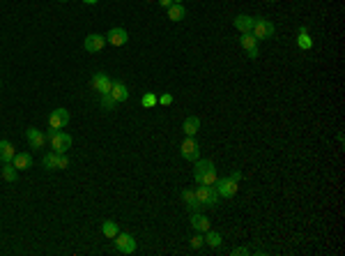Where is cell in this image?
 I'll use <instances>...</instances> for the list:
<instances>
[{"mask_svg": "<svg viewBox=\"0 0 345 256\" xmlns=\"http://www.w3.org/2000/svg\"><path fill=\"white\" fill-rule=\"evenodd\" d=\"M194 178L198 185H214L219 175H216V166L212 159H196V169H194Z\"/></svg>", "mask_w": 345, "mask_h": 256, "instance_id": "1", "label": "cell"}, {"mask_svg": "<svg viewBox=\"0 0 345 256\" xmlns=\"http://www.w3.org/2000/svg\"><path fill=\"white\" fill-rule=\"evenodd\" d=\"M196 199H198V203L203 208H216L219 206V191H216L214 185H198L196 187Z\"/></svg>", "mask_w": 345, "mask_h": 256, "instance_id": "2", "label": "cell"}, {"mask_svg": "<svg viewBox=\"0 0 345 256\" xmlns=\"http://www.w3.org/2000/svg\"><path fill=\"white\" fill-rule=\"evenodd\" d=\"M46 139L51 141V148H53L55 153H67L71 148V137L67 132H60V130H53V127H51Z\"/></svg>", "mask_w": 345, "mask_h": 256, "instance_id": "3", "label": "cell"}, {"mask_svg": "<svg viewBox=\"0 0 345 256\" xmlns=\"http://www.w3.org/2000/svg\"><path fill=\"white\" fill-rule=\"evenodd\" d=\"M276 33L274 23L270 21V19H253V28H251V35H253L255 39H272Z\"/></svg>", "mask_w": 345, "mask_h": 256, "instance_id": "4", "label": "cell"}, {"mask_svg": "<svg viewBox=\"0 0 345 256\" xmlns=\"http://www.w3.org/2000/svg\"><path fill=\"white\" fill-rule=\"evenodd\" d=\"M42 164H44V169H67L69 166V159H67V153H55V150H51V153H46L42 157Z\"/></svg>", "mask_w": 345, "mask_h": 256, "instance_id": "5", "label": "cell"}, {"mask_svg": "<svg viewBox=\"0 0 345 256\" xmlns=\"http://www.w3.org/2000/svg\"><path fill=\"white\" fill-rule=\"evenodd\" d=\"M113 242L118 254H134L136 251V238L131 233H118L113 238Z\"/></svg>", "mask_w": 345, "mask_h": 256, "instance_id": "6", "label": "cell"}, {"mask_svg": "<svg viewBox=\"0 0 345 256\" xmlns=\"http://www.w3.org/2000/svg\"><path fill=\"white\" fill-rule=\"evenodd\" d=\"M214 187H216V191H219V197L235 199V194H237V189H239V182L232 178H221L214 182Z\"/></svg>", "mask_w": 345, "mask_h": 256, "instance_id": "7", "label": "cell"}, {"mask_svg": "<svg viewBox=\"0 0 345 256\" xmlns=\"http://www.w3.org/2000/svg\"><path fill=\"white\" fill-rule=\"evenodd\" d=\"M180 153H182V157L187 159V162H196V159L200 157V148L198 143H196L194 137H187L182 141V146H180Z\"/></svg>", "mask_w": 345, "mask_h": 256, "instance_id": "8", "label": "cell"}, {"mask_svg": "<svg viewBox=\"0 0 345 256\" xmlns=\"http://www.w3.org/2000/svg\"><path fill=\"white\" fill-rule=\"evenodd\" d=\"M69 120H71V115L67 109H55V111H51V115H49V127L62 130V127L69 125Z\"/></svg>", "mask_w": 345, "mask_h": 256, "instance_id": "9", "label": "cell"}, {"mask_svg": "<svg viewBox=\"0 0 345 256\" xmlns=\"http://www.w3.org/2000/svg\"><path fill=\"white\" fill-rule=\"evenodd\" d=\"M83 46H85L88 53H99V51L106 46V35H99V33H90L85 37V42H83Z\"/></svg>", "mask_w": 345, "mask_h": 256, "instance_id": "10", "label": "cell"}, {"mask_svg": "<svg viewBox=\"0 0 345 256\" xmlns=\"http://www.w3.org/2000/svg\"><path fill=\"white\" fill-rule=\"evenodd\" d=\"M106 42L111 46H124V44L129 42V33L124 28H111L106 33Z\"/></svg>", "mask_w": 345, "mask_h": 256, "instance_id": "11", "label": "cell"}, {"mask_svg": "<svg viewBox=\"0 0 345 256\" xmlns=\"http://www.w3.org/2000/svg\"><path fill=\"white\" fill-rule=\"evenodd\" d=\"M239 44H242V49L246 51L251 60L258 58V39H255L251 33H242V37H239Z\"/></svg>", "mask_w": 345, "mask_h": 256, "instance_id": "12", "label": "cell"}, {"mask_svg": "<svg viewBox=\"0 0 345 256\" xmlns=\"http://www.w3.org/2000/svg\"><path fill=\"white\" fill-rule=\"evenodd\" d=\"M111 97H113L118 104L127 102V99H129V88H127V83L124 81H113L111 83Z\"/></svg>", "mask_w": 345, "mask_h": 256, "instance_id": "13", "label": "cell"}, {"mask_svg": "<svg viewBox=\"0 0 345 256\" xmlns=\"http://www.w3.org/2000/svg\"><path fill=\"white\" fill-rule=\"evenodd\" d=\"M111 79H108V74H104V72H97L95 77H92V88L97 90L99 95H104V93H111Z\"/></svg>", "mask_w": 345, "mask_h": 256, "instance_id": "14", "label": "cell"}, {"mask_svg": "<svg viewBox=\"0 0 345 256\" xmlns=\"http://www.w3.org/2000/svg\"><path fill=\"white\" fill-rule=\"evenodd\" d=\"M191 226H194L198 233H207V231L212 229L210 219H207L205 215H200V213H191Z\"/></svg>", "mask_w": 345, "mask_h": 256, "instance_id": "15", "label": "cell"}, {"mask_svg": "<svg viewBox=\"0 0 345 256\" xmlns=\"http://www.w3.org/2000/svg\"><path fill=\"white\" fill-rule=\"evenodd\" d=\"M182 201H184V206L189 208V213H200V210H203V206L198 203L194 189H184L182 191Z\"/></svg>", "mask_w": 345, "mask_h": 256, "instance_id": "16", "label": "cell"}, {"mask_svg": "<svg viewBox=\"0 0 345 256\" xmlns=\"http://www.w3.org/2000/svg\"><path fill=\"white\" fill-rule=\"evenodd\" d=\"M12 164L17 166V171H28L30 166H33V155L30 153H17L14 155V159H12Z\"/></svg>", "mask_w": 345, "mask_h": 256, "instance_id": "17", "label": "cell"}, {"mask_svg": "<svg viewBox=\"0 0 345 256\" xmlns=\"http://www.w3.org/2000/svg\"><path fill=\"white\" fill-rule=\"evenodd\" d=\"M184 134L187 137H196L200 132V118L198 115H189V118H184V125H182Z\"/></svg>", "mask_w": 345, "mask_h": 256, "instance_id": "18", "label": "cell"}, {"mask_svg": "<svg viewBox=\"0 0 345 256\" xmlns=\"http://www.w3.org/2000/svg\"><path fill=\"white\" fill-rule=\"evenodd\" d=\"M14 155H17L14 146H12L10 141H5V139H0V162H3V164H10L12 159H14Z\"/></svg>", "mask_w": 345, "mask_h": 256, "instance_id": "19", "label": "cell"}, {"mask_svg": "<svg viewBox=\"0 0 345 256\" xmlns=\"http://www.w3.org/2000/svg\"><path fill=\"white\" fill-rule=\"evenodd\" d=\"M26 139H28V143H30V148H42L44 141H46V137H44L39 130H35V127L26 130Z\"/></svg>", "mask_w": 345, "mask_h": 256, "instance_id": "20", "label": "cell"}, {"mask_svg": "<svg viewBox=\"0 0 345 256\" xmlns=\"http://www.w3.org/2000/svg\"><path fill=\"white\" fill-rule=\"evenodd\" d=\"M235 28H237L239 33H251V28H253V17H248V14H239L235 17Z\"/></svg>", "mask_w": 345, "mask_h": 256, "instance_id": "21", "label": "cell"}, {"mask_svg": "<svg viewBox=\"0 0 345 256\" xmlns=\"http://www.w3.org/2000/svg\"><path fill=\"white\" fill-rule=\"evenodd\" d=\"M297 44H299V49H302V51H311L313 49V39H311V35H308V28L306 26L299 28V37H297Z\"/></svg>", "mask_w": 345, "mask_h": 256, "instance_id": "22", "label": "cell"}, {"mask_svg": "<svg viewBox=\"0 0 345 256\" xmlns=\"http://www.w3.org/2000/svg\"><path fill=\"white\" fill-rule=\"evenodd\" d=\"M184 17H187V10H184L182 3H172V5L168 7V19H170V21H182Z\"/></svg>", "mask_w": 345, "mask_h": 256, "instance_id": "23", "label": "cell"}, {"mask_svg": "<svg viewBox=\"0 0 345 256\" xmlns=\"http://www.w3.org/2000/svg\"><path fill=\"white\" fill-rule=\"evenodd\" d=\"M102 233L106 235L108 240H113L115 235L120 233V226H118V222H111V219H108V222H104V224H102Z\"/></svg>", "mask_w": 345, "mask_h": 256, "instance_id": "24", "label": "cell"}, {"mask_svg": "<svg viewBox=\"0 0 345 256\" xmlns=\"http://www.w3.org/2000/svg\"><path fill=\"white\" fill-rule=\"evenodd\" d=\"M205 235V242L210 247H221V242H223V238H221V233H216V231H207V233H203Z\"/></svg>", "mask_w": 345, "mask_h": 256, "instance_id": "25", "label": "cell"}, {"mask_svg": "<svg viewBox=\"0 0 345 256\" xmlns=\"http://www.w3.org/2000/svg\"><path fill=\"white\" fill-rule=\"evenodd\" d=\"M17 175H19V171H17V166H14L12 162L3 166V178H5L7 182H14V180H17Z\"/></svg>", "mask_w": 345, "mask_h": 256, "instance_id": "26", "label": "cell"}, {"mask_svg": "<svg viewBox=\"0 0 345 256\" xmlns=\"http://www.w3.org/2000/svg\"><path fill=\"white\" fill-rule=\"evenodd\" d=\"M102 106H104L106 111H113L115 106H118V102H115V99L111 97V93H104V95H102Z\"/></svg>", "mask_w": 345, "mask_h": 256, "instance_id": "27", "label": "cell"}, {"mask_svg": "<svg viewBox=\"0 0 345 256\" xmlns=\"http://www.w3.org/2000/svg\"><path fill=\"white\" fill-rule=\"evenodd\" d=\"M140 104H143L145 109H152V106H156V95L154 93H145V95H143V99H140Z\"/></svg>", "mask_w": 345, "mask_h": 256, "instance_id": "28", "label": "cell"}, {"mask_svg": "<svg viewBox=\"0 0 345 256\" xmlns=\"http://www.w3.org/2000/svg\"><path fill=\"white\" fill-rule=\"evenodd\" d=\"M203 245H205V238H203V233H198V235H194V238H191V247H194V249H200Z\"/></svg>", "mask_w": 345, "mask_h": 256, "instance_id": "29", "label": "cell"}, {"mask_svg": "<svg viewBox=\"0 0 345 256\" xmlns=\"http://www.w3.org/2000/svg\"><path fill=\"white\" fill-rule=\"evenodd\" d=\"M156 104H161V106H170L172 104V95H161V97H156Z\"/></svg>", "mask_w": 345, "mask_h": 256, "instance_id": "30", "label": "cell"}, {"mask_svg": "<svg viewBox=\"0 0 345 256\" xmlns=\"http://www.w3.org/2000/svg\"><path fill=\"white\" fill-rule=\"evenodd\" d=\"M232 254H235V256H246V254H251V251H248L246 247H235V249H232Z\"/></svg>", "mask_w": 345, "mask_h": 256, "instance_id": "31", "label": "cell"}, {"mask_svg": "<svg viewBox=\"0 0 345 256\" xmlns=\"http://www.w3.org/2000/svg\"><path fill=\"white\" fill-rule=\"evenodd\" d=\"M159 5H161V7H163V10H168V7H170V5H172V0H159Z\"/></svg>", "mask_w": 345, "mask_h": 256, "instance_id": "32", "label": "cell"}, {"mask_svg": "<svg viewBox=\"0 0 345 256\" xmlns=\"http://www.w3.org/2000/svg\"><path fill=\"white\" fill-rule=\"evenodd\" d=\"M230 178H232V180H237V182H239V180H242V173H239V171H235V173H232Z\"/></svg>", "mask_w": 345, "mask_h": 256, "instance_id": "33", "label": "cell"}, {"mask_svg": "<svg viewBox=\"0 0 345 256\" xmlns=\"http://www.w3.org/2000/svg\"><path fill=\"white\" fill-rule=\"evenodd\" d=\"M83 3H85V5H97L99 0H83Z\"/></svg>", "mask_w": 345, "mask_h": 256, "instance_id": "34", "label": "cell"}, {"mask_svg": "<svg viewBox=\"0 0 345 256\" xmlns=\"http://www.w3.org/2000/svg\"><path fill=\"white\" fill-rule=\"evenodd\" d=\"M172 3H184V0H172Z\"/></svg>", "mask_w": 345, "mask_h": 256, "instance_id": "35", "label": "cell"}, {"mask_svg": "<svg viewBox=\"0 0 345 256\" xmlns=\"http://www.w3.org/2000/svg\"><path fill=\"white\" fill-rule=\"evenodd\" d=\"M60 3H67V0H60Z\"/></svg>", "mask_w": 345, "mask_h": 256, "instance_id": "36", "label": "cell"}, {"mask_svg": "<svg viewBox=\"0 0 345 256\" xmlns=\"http://www.w3.org/2000/svg\"><path fill=\"white\" fill-rule=\"evenodd\" d=\"M0 86H3V81H0Z\"/></svg>", "mask_w": 345, "mask_h": 256, "instance_id": "37", "label": "cell"}]
</instances>
